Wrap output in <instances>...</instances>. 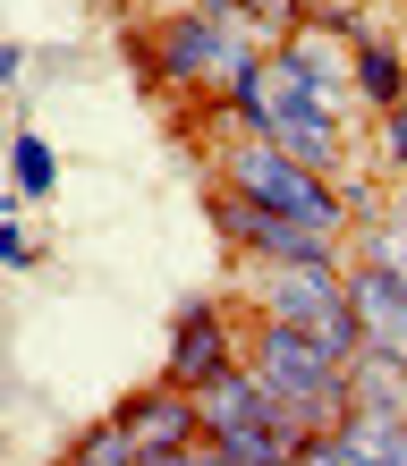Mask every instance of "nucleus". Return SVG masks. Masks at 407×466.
<instances>
[{
  "label": "nucleus",
  "instance_id": "nucleus-1",
  "mask_svg": "<svg viewBox=\"0 0 407 466\" xmlns=\"http://www.w3.org/2000/svg\"><path fill=\"white\" fill-rule=\"evenodd\" d=\"M247 373H255L306 432H331L348 407H357V399H348V365H340V356L322 348L314 331L271 322V314H263V339H255V356H247Z\"/></svg>",
  "mask_w": 407,
  "mask_h": 466
},
{
  "label": "nucleus",
  "instance_id": "nucleus-2",
  "mask_svg": "<svg viewBox=\"0 0 407 466\" xmlns=\"http://www.w3.org/2000/svg\"><path fill=\"white\" fill-rule=\"evenodd\" d=\"M196 416H204V441H221L238 466H289L297 450L314 441V432L297 424V416H289V407L263 390V381H255L247 365L212 373L204 390H196Z\"/></svg>",
  "mask_w": 407,
  "mask_h": 466
},
{
  "label": "nucleus",
  "instance_id": "nucleus-3",
  "mask_svg": "<svg viewBox=\"0 0 407 466\" xmlns=\"http://www.w3.org/2000/svg\"><path fill=\"white\" fill-rule=\"evenodd\" d=\"M229 187H238V196H255L263 212H280V221H306V229H340V221H348L340 187L322 178V170H306L297 153H280L271 136L229 145Z\"/></svg>",
  "mask_w": 407,
  "mask_h": 466
},
{
  "label": "nucleus",
  "instance_id": "nucleus-4",
  "mask_svg": "<svg viewBox=\"0 0 407 466\" xmlns=\"http://www.w3.org/2000/svg\"><path fill=\"white\" fill-rule=\"evenodd\" d=\"M212 229H221L229 246H247V255H263V263H340L331 255V229L280 221V212H263L255 196H238V187L212 196Z\"/></svg>",
  "mask_w": 407,
  "mask_h": 466
},
{
  "label": "nucleus",
  "instance_id": "nucleus-5",
  "mask_svg": "<svg viewBox=\"0 0 407 466\" xmlns=\"http://www.w3.org/2000/svg\"><path fill=\"white\" fill-rule=\"evenodd\" d=\"M348 314H357V339L373 356L407 365V280L391 263H357V271H348Z\"/></svg>",
  "mask_w": 407,
  "mask_h": 466
},
{
  "label": "nucleus",
  "instance_id": "nucleus-6",
  "mask_svg": "<svg viewBox=\"0 0 407 466\" xmlns=\"http://www.w3.org/2000/svg\"><path fill=\"white\" fill-rule=\"evenodd\" d=\"M229 322L212 297H187L178 306V331H170V390H204L212 373H229Z\"/></svg>",
  "mask_w": 407,
  "mask_h": 466
},
{
  "label": "nucleus",
  "instance_id": "nucleus-7",
  "mask_svg": "<svg viewBox=\"0 0 407 466\" xmlns=\"http://www.w3.org/2000/svg\"><path fill=\"white\" fill-rule=\"evenodd\" d=\"M119 424H127V441L145 450V466H153V458H170V450H187V441L204 432L196 390H170V381H161V390H145V399H127V407H119Z\"/></svg>",
  "mask_w": 407,
  "mask_h": 466
},
{
  "label": "nucleus",
  "instance_id": "nucleus-8",
  "mask_svg": "<svg viewBox=\"0 0 407 466\" xmlns=\"http://www.w3.org/2000/svg\"><path fill=\"white\" fill-rule=\"evenodd\" d=\"M340 466H407V416L399 407H348L331 424Z\"/></svg>",
  "mask_w": 407,
  "mask_h": 466
},
{
  "label": "nucleus",
  "instance_id": "nucleus-9",
  "mask_svg": "<svg viewBox=\"0 0 407 466\" xmlns=\"http://www.w3.org/2000/svg\"><path fill=\"white\" fill-rule=\"evenodd\" d=\"M348 86L391 111V102H407V60H399L391 43H357V60H348Z\"/></svg>",
  "mask_w": 407,
  "mask_h": 466
},
{
  "label": "nucleus",
  "instance_id": "nucleus-10",
  "mask_svg": "<svg viewBox=\"0 0 407 466\" xmlns=\"http://www.w3.org/2000/svg\"><path fill=\"white\" fill-rule=\"evenodd\" d=\"M9 178H17V196H51L60 161H51V145H43V136H17V145H9Z\"/></svg>",
  "mask_w": 407,
  "mask_h": 466
},
{
  "label": "nucleus",
  "instance_id": "nucleus-11",
  "mask_svg": "<svg viewBox=\"0 0 407 466\" xmlns=\"http://www.w3.org/2000/svg\"><path fill=\"white\" fill-rule=\"evenodd\" d=\"M382 161L407 178V102H391V111H382Z\"/></svg>",
  "mask_w": 407,
  "mask_h": 466
},
{
  "label": "nucleus",
  "instance_id": "nucleus-12",
  "mask_svg": "<svg viewBox=\"0 0 407 466\" xmlns=\"http://www.w3.org/2000/svg\"><path fill=\"white\" fill-rule=\"evenodd\" d=\"M153 466H238L221 441H204V432H196V441H187V450H170V458H153Z\"/></svg>",
  "mask_w": 407,
  "mask_h": 466
},
{
  "label": "nucleus",
  "instance_id": "nucleus-13",
  "mask_svg": "<svg viewBox=\"0 0 407 466\" xmlns=\"http://www.w3.org/2000/svg\"><path fill=\"white\" fill-rule=\"evenodd\" d=\"M0 263H9V271H17V263H35V246H25L17 221H0Z\"/></svg>",
  "mask_w": 407,
  "mask_h": 466
},
{
  "label": "nucleus",
  "instance_id": "nucleus-14",
  "mask_svg": "<svg viewBox=\"0 0 407 466\" xmlns=\"http://www.w3.org/2000/svg\"><path fill=\"white\" fill-rule=\"evenodd\" d=\"M373 238H382V263L407 280V221H399V229H373Z\"/></svg>",
  "mask_w": 407,
  "mask_h": 466
},
{
  "label": "nucleus",
  "instance_id": "nucleus-15",
  "mask_svg": "<svg viewBox=\"0 0 407 466\" xmlns=\"http://www.w3.org/2000/svg\"><path fill=\"white\" fill-rule=\"evenodd\" d=\"M289 466H340V450H331V432H314V441H306V450H297Z\"/></svg>",
  "mask_w": 407,
  "mask_h": 466
},
{
  "label": "nucleus",
  "instance_id": "nucleus-16",
  "mask_svg": "<svg viewBox=\"0 0 407 466\" xmlns=\"http://www.w3.org/2000/svg\"><path fill=\"white\" fill-rule=\"evenodd\" d=\"M17 68H25V51H17V43H0V76H17Z\"/></svg>",
  "mask_w": 407,
  "mask_h": 466
},
{
  "label": "nucleus",
  "instance_id": "nucleus-17",
  "mask_svg": "<svg viewBox=\"0 0 407 466\" xmlns=\"http://www.w3.org/2000/svg\"><path fill=\"white\" fill-rule=\"evenodd\" d=\"M68 466H119V458H68Z\"/></svg>",
  "mask_w": 407,
  "mask_h": 466
}]
</instances>
